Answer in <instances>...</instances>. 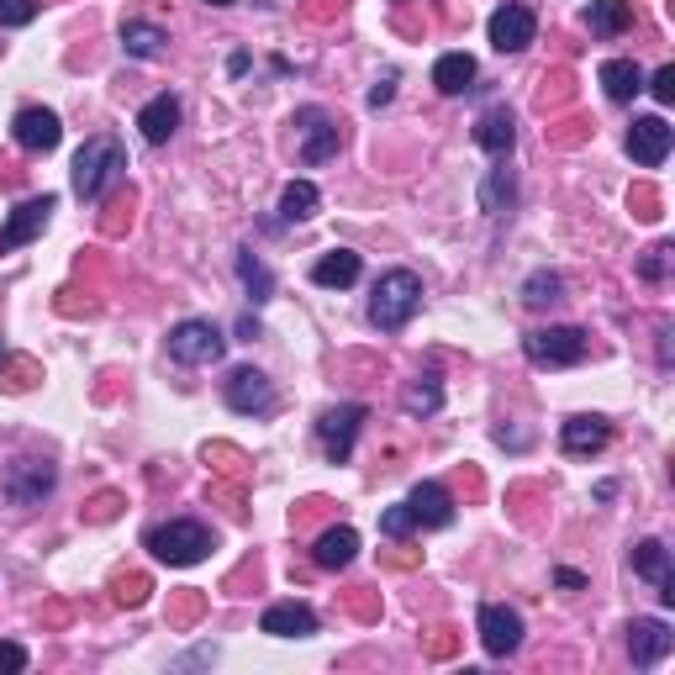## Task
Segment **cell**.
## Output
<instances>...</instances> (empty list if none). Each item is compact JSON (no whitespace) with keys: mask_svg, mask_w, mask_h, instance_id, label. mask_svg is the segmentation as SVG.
I'll use <instances>...</instances> for the list:
<instances>
[{"mask_svg":"<svg viewBox=\"0 0 675 675\" xmlns=\"http://www.w3.org/2000/svg\"><path fill=\"white\" fill-rule=\"evenodd\" d=\"M418 306H422V280L412 270H385L375 280V291H370V322L380 333H401L407 322L418 317Z\"/></svg>","mask_w":675,"mask_h":675,"instance_id":"cell-1","label":"cell"},{"mask_svg":"<svg viewBox=\"0 0 675 675\" xmlns=\"http://www.w3.org/2000/svg\"><path fill=\"white\" fill-rule=\"evenodd\" d=\"M121 169H127V148H121L117 138H90L80 154H75V196L96 200Z\"/></svg>","mask_w":675,"mask_h":675,"instance_id":"cell-2","label":"cell"},{"mask_svg":"<svg viewBox=\"0 0 675 675\" xmlns=\"http://www.w3.org/2000/svg\"><path fill=\"white\" fill-rule=\"evenodd\" d=\"M148 549L164 565H200V559L212 555V528L190 522V517H175V522H164V528L148 534Z\"/></svg>","mask_w":675,"mask_h":675,"instance_id":"cell-3","label":"cell"},{"mask_svg":"<svg viewBox=\"0 0 675 675\" xmlns=\"http://www.w3.org/2000/svg\"><path fill=\"white\" fill-rule=\"evenodd\" d=\"M522 354L544 370H570L591 354V333L586 327H538V333L522 338Z\"/></svg>","mask_w":675,"mask_h":675,"instance_id":"cell-4","label":"cell"},{"mask_svg":"<svg viewBox=\"0 0 675 675\" xmlns=\"http://www.w3.org/2000/svg\"><path fill=\"white\" fill-rule=\"evenodd\" d=\"M222 349H227V338L217 333V322L185 317L169 327V359L175 364H217Z\"/></svg>","mask_w":675,"mask_h":675,"instance_id":"cell-5","label":"cell"},{"mask_svg":"<svg viewBox=\"0 0 675 675\" xmlns=\"http://www.w3.org/2000/svg\"><path fill=\"white\" fill-rule=\"evenodd\" d=\"M53 486H59V470L48 459H11L6 476H0V491H6L11 507H38Z\"/></svg>","mask_w":675,"mask_h":675,"instance_id":"cell-6","label":"cell"},{"mask_svg":"<svg viewBox=\"0 0 675 675\" xmlns=\"http://www.w3.org/2000/svg\"><path fill=\"white\" fill-rule=\"evenodd\" d=\"M364 407L359 401H343V407H327L317 418V438H322V454L333 459V464H349V454H354V438L359 428H364Z\"/></svg>","mask_w":675,"mask_h":675,"instance_id":"cell-7","label":"cell"},{"mask_svg":"<svg viewBox=\"0 0 675 675\" xmlns=\"http://www.w3.org/2000/svg\"><path fill=\"white\" fill-rule=\"evenodd\" d=\"M296 133H301V164H327V159H338V148H343V127H338L322 106H301Z\"/></svg>","mask_w":675,"mask_h":675,"instance_id":"cell-8","label":"cell"},{"mask_svg":"<svg viewBox=\"0 0 675 675\" xmlns=\"http://www.w3.org/2000/svg\"><path fill=\"white\" fill-rule=\"evenodd\" d=\"M227 407L238 412V418H264V412H275V380L264 375V370H254V364H243V370H233L227 375Z\"/></svg>","mask_w":675,"mask_h":675,"instance_id":"cell-9","label":"cell"},{"mask_svg":"<svg viewBox=\"0 0 675 675\" xmlns=\"http://www.w3.org/2000/svg\"><path fill=\"white\" fill-rule=\"evenodd\" d=\"M59 212V196H32L21 200L17 212L6 217V227H0V254H17V248H27L32 238H42V227H48V217Z\"/></svg>","mask_w":675,"mask_h":675,"instance_id":"cell-10","label":"cell"},{"mask_svg":"<svg viewBox=\"0 0 675 675\" xmlns=\"http://www.w3.org/2000/svg\"><path fill=\"white\" fill-rule=\"evenodd\" d=\"M491 48L497 53H522L528 42H534L538 32V17H534V6H522V0H507L501 11H491Z\"/></svg>","mask_w":675,"mask_h":675,"instance_id":"cell-11","label":"cell"},{"mask_svg":"<svg viewBox=\"0 0 675 675\" xmlns=\"http://www.w3.org/2000/svg\"><path fill=\"white\" fill-rule=\"evenodd\" d=\"M480 644H486V655H517V644H522V617L512 607H501V601H486L480 607Z\"/></svg>","mask_w":675,"mask_h":675,"instance_id":"cell-12","label":"cell"},{"mask_svg":"<svg viewBox=\"0 0 675 675\" xmlns=\"http://www.w3.org/2000/svg\"><path fill=\"white\" fill-rule=\"evenodd\" d=\"M671 143H675V133L665 117H634V127H628V154L644 169H659V164L671 159Z\"/></svg>","mask_w":675,"mask_h":675,"instance_id":"cell-13","label":"cell"},{"mask_svg":"<svg viewBox=\"0 0 675 675\" xmlns=\"http://www.w3.org/2000/svg\"><path fill=\"white\" fill-rule=\"evenodd\" d=\"M11 138H17L27 154H53L63 138V127L48 106H27V111H17V121H11Z\"/></svg>","mask_w":675,"mask_h":675,"instance_id":"cell-14","label":"cell"},{"mask_svg":"<svg viewBox=\"0 0 675 675\" xmlns=\"http://www.w3.org/2000/svg\"><path fill=\"white\" fill-rule=\"evenodd\" d=\"M675 634L659 623V617H634L628 623V655H634L638 671H649V665H659V659L671 655Z\"/></svg>","mask_w":675,"mask_h":675,"instance_id":"cell-15","label":"cell"},{"mask_svg":"<svg viewBox=\"0 0 675 675\" xmlns=\"http://www.w3.org/2000/svg\"><path fill=\"white\" fill-rule=\"evenodd\" d=\"M634 570L649 586L659 591V601L665 607H675V570H671V549L659 544V538H644V544H634Z\"/></svg>","mask_w":675,"mask_h":675,"instance_id":"cell-16","label":"cell"},{"mask_svg":"<svg viewBox=\"0 0 675 675\" xmlns=\"http://www.w3.org/2000/svg\"><path fill=\"white\" fill-rule=\"evenodd\" d=\"M258 628L270 638H312L317 634V613L301 607V601H275V607H264Z\"/></svg>","mask_w":675,"mask_h":675,"instance_id":"cell-17","label":"cell"},{"mask_svg":"<svg viewBox=\"0 0 675 675\" xmlns=\"http://www.w3.org/2000/svg\"><path fill=\"white\" fill-rule=\"evenodd\" d=\"M407 507H412V517H418L422 528H449V522H454V497H449L438 480H422V486H412Z\"/></svg>","mask_w":675,"mask_h":675,"instance_id":"cell-18","label":"cell"},{"mask_svg":"<svg viewBox=\"0 0 675 675\" xmlns=\"http://www.w3.org/2000/svg\"><path fill=\"white\" fill-rule=\"evenodd\" d=\"M476 143L491 154V159H507L512 154V143H517V121L507 106H491V111H480L476 121Z\"/></svg>","mask_w":675,"mask_h":675,"instance_id":"cell-19","label":"cell"},{"mask_svg":"<svg viewBox=\"0 0 675 675\" xmlns=\"http://www.w3.org/2000/svg\"><path fill=\"white\" fill-rule=\"evenodd\" d=\"M175 127H179V100L169 96V90H164V96H154L138 111V133L148 143H169V138H175Z\"/></svg>","mask_w":675,"mask_h":675,"instance_id":"cell-20","label":"cell"},{"mask_svg":"<svg viewBox=\"0 0 675 675\" xmlns=\"http://www.w3.org/2000/svg\"><path fill=\"white\" fill-rule=\"evenodd\" d=\"M607 438H613V428H607L601 418H570L565 428H559L565 454H601V449H607Z\"/></svg>","mask_w":675,"mask_h":675,"instance_id":"cell-21","label":"cell"},{"mask_svg":"<svg viewBox=\"0 0 675 675\" xmlns=\"http://www.w3.org/2000/svg\"><path fill=\"white\" fill-rule=\"evenodd\" d=\"M354 280H359V254H354V248L322 254L317 264H312V285H322V291H343V285H354Z\"/></svg>","mask_w":675,"mask_h":675,"instance_id":"cell-22","label":"cell"},{"mask_svg":"<svg viewBox=\"0 0 675 675\" xmlns=\"http://www.w3.org/2000/svg\"><path fill=\"white\" fill-rule=\"evenodd\" d=\"M601 90H607V100H634L638 90H644V69H638L634 59H607L601 63Z\"/></svg>","mask_w":675,"mask_h":675,"instance_id":"cell-23","label":"cell"},{"mask_svg":"<svg viewBox=\"0 0 675 675\" xmlns=\"http://www.w3.org/2000/svg\"><path fill=\"white\" fill-rule=\"evenodd\" d=\"M354 555H359L354 528H327V534L317 538V549H312V559H317L322 570H343V565H354Z\"/></svg>","mask_w":675,"mask_h":675,"instance_id":"cell-24","label":"cell"},{"mask_svg":"<svg viewBox=\"0 0 675 675\" xmlns=\"http://www.w3.org/2000/svg\"><path fill=\"white\" fill-rule=\"evenodd\" d=\"M470 80H476V59H470V53H443V59L433 63V85L443 96H464Z\"/></svg>","mask_w":675,"mask_h":675,"instance_id":"cell-25","label":"cell"},{"mask_svg":"<svg viewBox=\"0 0 675 675\" xmlns=\"http://www.w3.org/2000/svg\"><path fill=\"white\" fill-rule=\"evenodd\" d=\"M164 27H154V21H121V48L133 53V59H159L164 53Z\"/></svg>","mask_w":675,"mask_h":675,"instance_id":"cell-26","label":"cell"},{"mask_svg":"<svg viewBox=\"0 0 675 675\" xmlns=\"http://www.w3.org/2000/svg\"><path fill=\"white\" fill-rule=\"evenodd\" d=\"M317 185L312 179H291L285 190H280V217L285 222H306V217H317Z\"/></svg>","mask_w":675,"mask_h":675,"instance_id":"cell-27","label":"cell"},{"mask_svg":"<svg viewBox=\"0 0 675 675\" xmlns=\"http://www.w3.org/2000/svg\"><path fill=\"white\" fill-rule=\"evenodd\" d=\"M512 169H486L480 179V212L486 217H507V206H512Z\"/></svg>","mask_w":675,"mask_h":675,"instance_id":"cell-28","label":"cell"},{"mask_svg":"<svg viewBox=\"0 0 675 675\" xmlns=\"http://www.w3.org/2000/svg\"><path fill=\"white\" fill-rule=\"evenodd\" d=\"M238 280H243V291H248L254 306H264V301L275 296V280H270V270L258 264L254 248H238Z\"/></svg>","mask_w":675,"mask_h":675,"instance_id":"cell-29","label":"cell"},{"mask_svg":"<svg viewBox=\"0 0 675 675\" xmlns=\"http://www.w3.org/2000/svg\"><path fill=\"white\" fill-rule=\"evenodd\" d=\"M586 21H591V32H601V38H617V32L634 21V6H628V0H591Z\"/></svg>","mask_w":675,"mask_h":675,"instance_id":"cell-30","label":"cell"},{"mask_svg":"<svg viewBox=\"0 0 675 675\" xmlns=\"http://www.w3.org/2000/svg\"><path fill=\"white\" fill-rule=\"evenodd\" d=\"M438 407H443V385H438L433 375H422L418 385L401 391V412H407V418H433Z\"/></svg>","mask_w":675,"mask_h":675,"instance_id":"cell-31","label":"cell"},{"mask_svg":"<svg viewBox=\"0 0 675 675\" xmlns=\"http://www.w3.org/2000/svg\"><path fill=\"white\" fill-rule=\"evenodd\" d=\"M559 296H565V280H559L555 270H534V275L522 280V306H534V312L555 306Z\"/></svg>","mask_w":675,"mask_h":675,"instance_id":"cell-32","label":"cell"},{"mask_svg":"<svg viewBox=\"0 0 675 675\" xmlns=\"http://www.w3.org/2000/svg\"><path fill=\"white\" fill-rule=\"evenodd\" d=\"M412 528H418V517H412V507H407V501L380 512V534H385V538H407Z\"/></svg>","mask_w":675,"mask_h":675,"instance_id":"cell-33","label":"cell"},{"mask_svg":"<svg viewBox=\"0 0 675 675\" xmlns=\"http://www.w3.org/2000/svg\"><path fill=\"white\" fill-rule=\"evenodd\" d=\"M665 275H671V243H655L649 254L638 258V280H649V285H655V280H665Z\"/></svg>","mask_w":675,"mask_h":675,"instance_id":"cell-34","label":"cell"},{"mask_svg":"<svg viewBox=\"0 0 675 675\" xmlns=\"http://www.w3.org/2000/svg\"><path fill=\"white\" fill-rule=\"evenodd\" d=\"M38 17V0H0V27H27Z\"/></svg>","mask_w":675,"mask_h":675,"instance_id":"cell-35","label":"cell"},{"mask_svg":"<svg viewBox=\"0 0 675 675\" xmlns=\"http://www.w3.org/2000/svg\"><path fill=\"white\" fill-rule=\"evenodd\" d=\"M644 90H649V96H655L659 106H671V100H675V63H665V69H659V75H655L649 85H644Z\"/></svg>","mask_w":675,"mask_h":675,"instance_id":"cell-36","label":"cell"},{"mask_svg":"<svg viewBox=\"0 0 675 675\" xmlns=\"http://www.w3.org/2000/svg\"><path fill=\"white\" fill-rule=\"evenodd\" d=\"M27 671V649L21 644H0V675H21Z\"/></svg>","mask_w":675,"mask_h":675,"instance_id":"cell-37","label":"cell"},{"mask_svg":"<svg viewBox=\"0 0 675 675\" xmlns=\"http://www.w3.org/2000/svg\"><path fill=\"white\" fill-rule=\"evenodd\" d=\"M391 96H397V75H385V80H375L370 85V111H380V106H391Z\"/></svg>","mask_w":675,"mask_h":675,"instance_id":"cell-38","label":"cell"},{"mask_svg":"<svg viewBox=\"0 0 675 675\" xmlns=\"http://www.w3.org/2000/svg\"><path fill=\"white\" fill-rule=\"evenodd\" d=\"M143 591H148V580H138V576H133V580H121V586H117V601H127V607H138V601H143Z\"/></svg>","mask_w":675,"mask_h":675,"instance_id":"cell-39","label":"cell"},{"mask_svg":"<svg viewBox=\"0 0 675 675\" xmlns=\"http://www.w3.org/2000/svg\"><path fill=\"white\" fill-rule=\"evenodd\" d=\"M555 580L565 586V591H580V586H586V576H580V570H555Z\"/></svg>","mask_w":675,"mask_h":675,"instance_id":"cell-40","label":"cell"},{"mask_svg":"<svg viewBox=\"0 0 675 675\" xmlns=\"http://www.w3.org/2000/svg\"><path fill=\"white\" fill-rule=\"evenodd\" d=\"M238 338H243V343H254V338H258V322L243 317V322H238Z\"/></svg>","mask_w":675,"mask_h":675,"instance_id":"cell-41","label":"cell"},{"mask_svg":"<svg viewBox=\"0 0 675 675\" xmlns=\"http://www.w3.org/2000/svg\"><path fill=\"white\" fill-rule=\"evenodd\" d=\"M227 75H248V53H233L227 59Z\"/></svg>","mask_w":675,"mask_h":675,"instance_id":"cell-42","label":"cell"},{"mask_svg":"<svg viewBox=\"0 0 675 675\" xmlns=\"http://www.w3.org/2000/svg\"><path fill=\"white\" fill-rule=\"evenodd\" d=\"M206 6H238V0H206Z\"/></svg>","mask_w":675,"mask_h":675,"instance_id":"cell-43","label":"cell"}]
</instances>
